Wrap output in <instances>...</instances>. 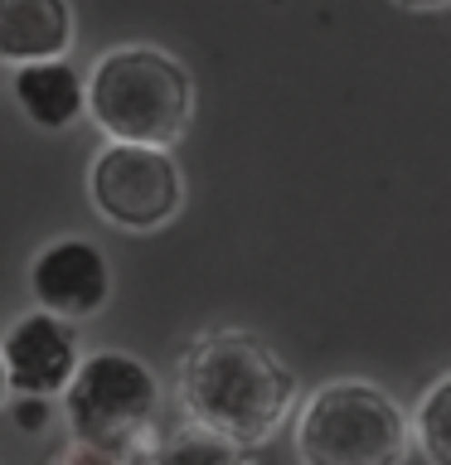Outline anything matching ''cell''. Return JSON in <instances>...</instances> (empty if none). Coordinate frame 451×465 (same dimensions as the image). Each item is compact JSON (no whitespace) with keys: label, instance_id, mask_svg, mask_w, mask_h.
<instances>
[{"label":"cell","instance_id":"obj_15","mask_svg":"<svg viewBox=\"0 0 451 465\" xmlns=\"http://www.w3.org/2000/svg\"><path fill=\"white\" fill-rule=\"evenodd\" d=\"M398 5H407V10H446L451 0H398Z\"/></svg>","mask_w":451,"mask_h":465},{"label":"cell","instance_id":"obj_10","mask_svg":"<svg viewBox=\"0 0 451 465\" xmlns=\"http://www.w3.org/2000/svg\"><path fill=\"white\" fill-rule=\"evenodd\" d=\"M145 460L151 465H253L247 460V446L228 441L224 431L204 427L195 417H189L185 427H175L170 436H155V446Z\"/></svg>","mask_w":451,"mask_h":465},{"label":"cell","instance_id":"obj_6","mask_svg":"<svg viewBox=\"0 0 451 465\" xmlns=\"http://www.w3.org/2000/svg\"><path fill=\"white\" fill-rule=\"evenodd\" d=\"M29 296L39 311L64 315L73 325L93 320L112 301V262L97 242L64 232L49 247H39V257L29 262Z\"/></svg>","mask_w":451,"mask_h":465},{"label":"cell","instance_id":"obj_9","mask_svg":"<svg viewBox=\"0 0 451 465\" xmlns=\"http://www.w3.org/2000/svg\"><path fill=\"white\" fill-rule=\"evenodd\" d=\"M10 73V97L29 126L68 131L87 116V73H78L68 58H39V64H20Z\"/></svg>","mask_w":451,"mask_h":465},{"label":"cell","instance_id":"obj_2","mask_svg":"<svg viewBox=\"0 0 451 465\" xmlns=\"http://www.w3.org/2000/svg\"><path fill=\"white\" fill-rule=\"evenodd\" d=\"M87 116L107 141L175 151L195 122V78L155 44H116L87 68Z\"/></svg>","mask_w":451,"mask_h":465},{"label":"cell","instance_id":"obj_1","mask_svg":"<svg viewBox=\"0 0 451 465\" xmlns=\"http://www.w3.org/2000/svg\"><path fill=\"white\" fill-rule=\"evenodd\" d=\"M180 407L238 446H262L296 417L301 388L286 359L247 330L195 334L180 354Z\"/></svg>","mask_w":451,"mask_h":465},{"label":"cell","instance_id":"obj_8","mask_svg":"<svg viewBox=\"0 0 451 465\" xmlns=\"http://www.w3.org/2000/svg\"><path fill=\"white\" fill-rule=\"evenodd\" d=\"M78 15L68 0H0V64L20 68L39 58H68Z\"/></svg>","mask_w":451,"mask_h":465},{"label":"cell","instance_id":"obj_13","mask_svg":"<svg viewBox=\"0 0 451 465\" xmlns=\"http://www.w3.org/2000/svg\"><path fill=\"white\" fill-rule=\"evenodd\" d=\"M15 421H20V431L39 436V431L54 421V398H35V392H15Z\"/></svg>","mask_w":451,"mask_h":465},{"label":"cell","instance_id":"obj_12","mask_svg":"<svg viewBox=\"0 0 451 465\" xmlns=\"http://www.w3.org/2000/svg\"><path fill=\"white\" fill-rule=\"evenodd\" d=\"M141 460L145 456L112 450V446H97V441H78V436H68V441L49 456V465H141Z\"/></svg>","mask_w":451,"mask_h":465},{"label":"cell","instance_id":"obj_7","mask_svg":"<svg viewBox=\"0 0 451 465\" xmlns=\"http://www.w3.org/2000/svg\"><path fill=\"white\" fill-rule=\"evenodd\" d=\"M5 349V369L15 392H35V398H64L68 383L83 369V344L73 334V320L49 315V311H29L0 334Z\"/></svg>","mask_w":451,"mask_h":465},{"label":"cell","instance_id":"obj_11","mask_svg":"<svg viewBox=\"0 0 451 465\" xmlns=\"http://www.w3.org/2000/svg\"><path fill=\"white\" fill-rule=\"evenodd\" d=\"M413 441H417V456L427 465H451V373H442L417 398V407H413Z\"/></svg>","mask_w":451,"mask_h":465},{"label":"cell","instance_id":"obj_5","mask_svg":"<svg viewBox=\"0 0 451 465\" xmlns=\"http://www.w3.org/2000/svg\"><path fill=\"white\" fill-rule=\"evenodd\" d=\"M87 199L93 213L116 232H160L185 209L180 160L160 145L102 141L87 165Z\"/></svg>","mask_w":451,"mask_h":465},{"label":"cell","instance_id":"obj_14","mask_svg":"<svg viewBox=\"0 0 451 465\" xmlns=\"http://www.w3.org/2000/svg\"><path fill=\"white\" fill-rule=\"evenodd\" d=\"M10 369H5V349H0V412H5V407H10Z\"/></svg>","mask_w":451,"mask_h":465},{"label":"cell","instance_id":"obj_3","mask_svg":"<svg viewBox=\"0 0 451 465\" xmlns=\"http://www.w3.org/2000/svg\"><path fill=\"white\" fill-rule=\"evenodd\" d=\"M301 465H403L417 450L413 412L369 378H330L291 417Z\"/></svg>","mask_w":451,"mask_h":465},{"label":"cell","instance_id":"obj_4","mask_svg":"<svg viewBox=\"0 0 451 465\" xmlns=\"http://www.w3.org/2000/svg\"><path fill=\"white\" fill-rule=\"evenodd\" d=\"M68 436L97 441L131 456H151L155 446V417H160V383L151 363L122 349H93L83 359L78 378L58 398Z\"/></svg>","mask_w":451,"mask_h":465}]
</instances>
